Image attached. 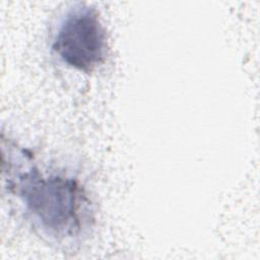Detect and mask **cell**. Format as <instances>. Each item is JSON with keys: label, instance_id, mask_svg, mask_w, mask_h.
<instances>
[{"label": "cell", "instance_id": "7a4b0ae2", "mask_svg": "<svg viewBox=\"0 0 260 260\" xmlns=\"http://www.w3.org/2000/svg\"><path fill=\"white\" fill-rule=\"evenodd\" d=\"M52 49L67 66L85 73L102 65L107 40L96 10L88 6L71 9L59 25Z\"/></svg>", "mask_w": 260, "mask_h": 260}, {"label": "cell", "instance_id": "6da1fadb", "mask_svg": "<svg viewBox=\"0 0 260 260\" xmlns=\"http://www.w3.org/2000/svg\"><path fill=\"white\" fill-rule=\"evenodd\" d=\"M32 224L57 240L82 233L90 219L89 199L82 186L63 175H44L30 167L10 179Z\"/></svg>", "mask_w": 260, "mask_h": 260}]
</instances>
